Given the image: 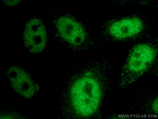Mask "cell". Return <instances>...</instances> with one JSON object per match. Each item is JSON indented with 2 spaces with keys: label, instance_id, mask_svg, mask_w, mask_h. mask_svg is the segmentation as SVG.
<instances>
[{
  "label": "cell",
  "instance_id": "6da1fadb",
  "mask_svg": "<svg viewBox=\"0 0 158 119\" xmlns=\"http://www.w3.org/2000/svg\"><path fill=\"white\" fill-rule=\"evenodd\" d=\"M91 72H87L73 84L70 91L73 107L83 117L91 116L97 111L102 97L100 84Z\"/></svg>",
  "mask_w": 158,
  "mask_h": 119
},
{
  "label": "cell",
  "instance_id": "7a4b0ae2",
  "mask_svg": "<svg viewBox=\"0 0 158 119\" xmlns=\"http://www.w3.org/2000/svg\"><path fill=\"white\" fill-rule=\"evenodd\" d=\"M157 52L155 48L147 44L134 46L122 71L120 80L121 86L133 83L145 73L155 60Z\"/></svg>",
  "mask_w": 158,
  "mask_h": 119
},
{
  "label": "cell",
  "instance_id": "3957f363",
  "mask_svg": "<svg viewBox=\"0 0 158 119\" xmlns=\"http://www.w3.org/2000/svg\"><path fill=\"white\" fill-rule=\"evenodd\" d=\"M57 29L61 37L74 45H79L84 41L86 34L78 22L67 16H62L56 21Z\"/></svg>",
  "mask_w": 158,
  "mask_h": 119
},
{
  "label": "cell",
  "instance_id": "277c9868",
  "mask_svg": "<svg viewBox=\"0 0 158 119\" xmlns=\"http://www.w3.org/2000/svg\"><path fill=\"white\" fill-rule=\"evenodd\" d=\"M7 75L12 87L18 94L27 98L34 96L35 86L24 70L17 66H12L8 70Z\"/></svg>",
  "mask_w": 158,
  "mask_h": 119
},
{
  "label": "cell",
  "instance_id": "5b68a950",
  "mask_svg": "<svg viewBox=\"0 0 158 119\" xmlns=\"http://www.w3.org/2000/svg\"><path fill=\"white\" fill-rule=\"evenodd\" d=\"M142 21L137 17L125 18L115 21L109 27L110 34L114 38L122 39L137 35L143 29Z\"/></svg>",
  "mask_w": 158,
  "mask_h": 119
},
{
  "label": "cell",
  "instance_id": "8992f818",
  "mask_svg": "<svg viewBox=\"0 0 158 119\" xmlns=\"http://www.w3.org/2000/svg\"><path fill=\"white\" fill-rule=\"evenodd\" d=\"M25 46L31 52L37 53L42 51L47 43L46 31L32 34H23Z\"/></svg>",
  "mask_w": 158,
  "mask_h": 119
},
{
  "label": "cell",
  "instance_id": "52a82bcc",
  "mask_svg": "<svg viewBox=\"0 0 158 119\" xmlns=\"http://www.w3.org/2000/svg\"><path fill=\"white\" fill-rule=\"evenodd\" d=\"M46 31L44 26L39 18H33L26 23L23 33L32 34Z\"/></svg>",
  "mask_w": 158,
  "mask_h": 119
},
{
  "label": "cell",
  "instance_id": "ba28073f",
  "mask_svg": "<svg viewBox=\"0 0 158 119\" xmlns=\"http://www.w3.org/2000/svg\"><path fill=\"white\" fill-rule=\"evenodd\" d=\"M152 109L156 114L158 113V98L157 97L153 101L152 105Z\"/></svg>",
  "mask_w": 158,
  "mask_h": 119
},
{
  "label": "cell",
  "instance_id": "9c48e42d",
  "mask_svg": "<svg viewBox=\"0 0 158 119\" xmlns=\"http://www.w3.org/2000/svg\"><path fill=\"white\" fill-rule=\"evenodd\" d=\"M20 1H4L3 2L9 6H14L17 4Z\"/></svg>",
  "mask_w": 158,
  "mask_h": 119
}]
</instances>
